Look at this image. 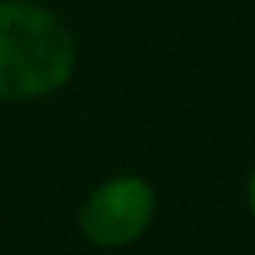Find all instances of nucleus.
<instances>
[{"label":"nucleus","instance_id":"nucleus-1","mask_svg":"<svg viewBox=\"0 0 255 255\" xmlns=\"http://www.w3.org/2000/svg\"><path fill=\"white\" fill-rule=\"evenodd\" d=\"M77 70L70 28L35 0H0V102L56 95Z\"/></svg>","mask_w":255,"mask_h":255},{"label":"nucleus","instance_id":"nucleus-2","mask_svg":"<svg viewBox=\"0 0 255 255\" xmlns=\"http://www.w3.org/2000/svg\"><path fill=\"white\" fill-rule=\"evenodd\" d=\"M154 189L140 175L102 178L81 203L77 224L81 234L98 248H126L140 241L154 220Z\"/></svg>","mask_w":255,"mask_h":255},{"label":"nucleus","instance_id":"nucleus-3","mask_svg":"<svg viewBox=\"0 0 255 255\" xmlns=\"http://www.w3.org/2000/svg\"><path fill=\"white\" fill-rule=\"evenodd\" d=\"M245 199H248V210H252V217H255V171L248 175V189H245Z\"/></svg>","mask_w":255,"mask_h":255}]
</instances>
